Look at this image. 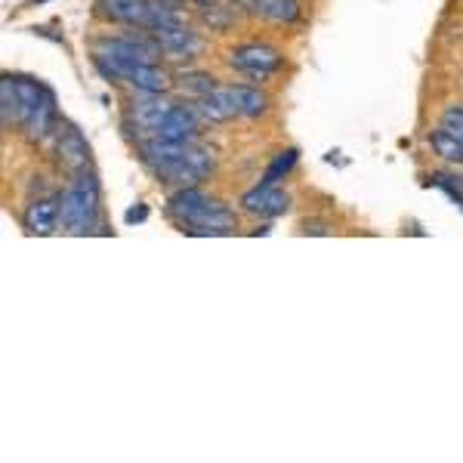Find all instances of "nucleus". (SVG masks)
I'll list each match as a JSON object with an SVG mask.
<instances>
[{"label":"nucleus","instance_id":"17","mask_svg":"<svg viewBox=\"0 0 463 463\" xmlns=\"http://www.w3.org/2000/svg\"><path fill=\"white\" fill-rule=\"evenodd\" d=\"M53 121H56V99L53 93H47V99L37 106V111L28 118V137L32 139H47V133L53 130Z\"/></svg>","mask_w":463,"mask_h":463},{"label":"nucleus","instance_id":"14","mask_svg":"<svg viewBox=\"0 0 463 463\" xmlns=\"http://www.w3.org/2000/svg\"><path fill=\"white\" fill-rule=\"evenodd\" d=\"M59 158L69 170H84L87 161H90V152H87V143L80 137V130L74 127H65L62 137H59Z\"/></svg>","mask_w":463,"mask_h":463},{"label":"nucleus","instance_id":"20","mask_svg":"<svg viewBox=\"0 0 463 463\" xmlns=\"http://www.w3.org/2000/svg\"><path fill=\"white\" fill-rule=\"evenodd\" d=\"M294 164H297V152H294V148H288V152L275 155V161L269 164L266 174H263V183L279 185V179H285L290 170H294Z\"/></svg>","mask_w":463,"mask_h":463},{"label":"nucleus","instance_id":"13","mask_svg":"<svg viewBox=\"0 0 463 463\" xmlns=\"http://www.w3.org/2000/svg\"><path fill=\"white\" fill-rule=\"evenodd\" d=\"M59 222V201L53 198H41L34 201L32 207L25 211V226L32 235H50Z\"/></svg>","mask_w":463,"mask_h":463},{"label":"nucleus","instance_id":"15","mask_svg":"<svg viewBox=\"0 0 463 463\" xmlns=\"http://www.w3.org/2000/svg\"><path fill=\"white\" fill-rule=\"evenodd\" d=\"M226 93H229V99H232V109H235V115H241V118H257V115H263L266 106H269V99L260 90H253V87H226Z\"/></svg>","mask_w":463,"mask_h":463},{"label":"nucleus","instance_id":"8","mask_svg":"<svg viewBox=\"0 0 463 463\" xmlns=\"http://www.w3.org/2000/svg\"><path fill=\"white\" fill-rule=\"evenodd\" d=\"M241 204H244V211L253 216H281L290 207V198L279 185L260 183L257 189H250L248 195L241 198Z\"/></svg>","mask_w":463,"mask_h":463},{"label":"nucleus","instance_id":"5","mask_svg":"<svg viewBox=\"0 0 463 463\" xmlns=\"http://www.w3.org/2000/svg\"><path fill=\"white\" fill-rule=\"evenodd\" d=\"M229 65L253 80H266L269 74L281 69V53L269 43H244L229 53Z\"/></svg>","mask_w":463,"mask_h":463},{"label":"nucleus","instance_id":"16","mask_svg":"<svg viewBox=\"0 0 463 463\" xmlns=\"http://www.w3.org/2000/svg\"><path fill=\"white\" fill-rule=\"evenodd\" d=\"M198 111L207 118V121H232L235 118V109H232V99H229V93H226V87H216L213 93H207V96H201L198 99Z\"/></svg>","mask_w":463,"mask_h":463},{"label":"nucleus","instance_id":"10","mask_svg":"<svg viewBox=\"0 0 463 463\" xmlns=\"http://www.w3.org/2000/svg\"><path fill=\"white\" fill-rule=\"evenodd\" d=\"M115 80H124V84L137 87L139 93H158V96L170 87L167 71L155 69V62H148V65H127V69H121V71L115 74Z\"/></svg>","mask_w":463,"mask_h":463},{"label":"nucleus","instance_id":"22","mask_svg":"<svg viewBox=\"0 0 463 463\" xmlns=\"http://www.w3.org/2000/svg\"><path fill=\"white\" fill-rule=\"evenodd\" d=\"M442 127L463 143V109H448L442 118Z\"/></svg>","mask_w":463,"mask_h":463},{"label":"nucleus","instance_id":"23","mask_svg":"<svg viewBox=\"0 0 463 463\" xmlns=\"http://www.w3.org/2000/svg\"><path fill=\"white\" fill-rule=\"evenodd\" d=\"M137 220H146V207H139V211L127 213V222H137Z\"/></svg>","mask_w":463,"mask_h":463},{"label":"nucleus","instance_id":"6","mask_svg":"<svg viewBox=\"0 0 463 463\" xmlns=\"http://www.w3.org/2000/svg\"><path fill=\"white\" fill-rule=\"evenodd\" d=\"M170 109H174V102L158 99V93H146V99L133 102L130 118H133V124H137L139 137H148V139L158 137V130H161L164 118L170 115Z\"/></svg>","mask_w":463,"mask_h":463},{"label":"nucleus","instance_id":"21","mask_svg":"<svg viewBox=\"0 0 463 463\" xmlns=\"http://www.w3.org/2000/svg\"><path fill=\"white\" fill-rule=\"evenodd\" d=\"M183 90H189V93H198V99H201V96L213 93L216 80L211 78V74H189V78H183Z\"/></svg>","mask_w":463,"mask_h":463},{"label":"nucleus","instance_id":"19","mask_svg":"<svg viewBox=\"0 0 463 463\" xmlns=\"http://www.w3.org/2000/svg\"><path fill=\"white\" fill-rule=\"evenodd\" d=\"M19 93H16V80L4 78L0 80V115H4V124L19 121Z\"/></svg>","mask_w":463,"mask_h":463},{"label":"nucleus","instance_id":"4","mask_svg":"<svg viewBox=\"0 0 463 463\" xmlns=\"http://www.w3.org/2000/svg\"><path fill=\"white\" fill-rule=\"evenodd\" d=\"M158 43L133 41V37H106L96 43V65L102 74L115 80V74L127 69V65H148L158 56Z\"/></svg>","mask_w":463,"mask_h":463},{"label":"nucleus","instance_id":"18","mask_svg":"<svg viewBox=\"0 0 463 463\" xmlns=\"http://www.w3.org/2000/svg\"><path fill=\"white\" fill-rule=\"evenodd\" d=\"M430 143H432V148H436L439 158H445L451 164H463V143L454 137V133H448L445 127H439V130L432 133Z\"/></svg>","mask_w":463,"mask_h":463},{"label":"nucleus","instance_id":"9","mask_svg":"<svg viewBox=\"0 0 463 463\" xmlns=\"http://www.w3.org/2000/svg\"><path fill=\"white\" fill-rule=\"evenodd\" d=\"M201 130L198 124V115L195 109H185V106H174L170 109V115L164 118L161 130L155 139H170V143H189V139H195Z\"/></svg>","mask_w":463,"mask_h":463},{"label":"nucleus","instance_id":"12","mask_svg":"<svg viewBox=\"0 0 463 463\" xmlns=\"http://www.w3.org/2000/svg\"><path fill=\"white\" fill-rule=\"evenodd\" d=\"M244 13L263 16L272 22H297L300 19V4L297 0H238Z\"/></svg>","mask_w":463,"mask_h":463},{"label":"nucleus","instance_id":"11","mask_svg":"<svg viewBox=\"0 0 463 463\" xmlns=\"http://www.w3.org/2000/svg\"><path fill=\"white\" fill-rule=\"evenodd\" d=\"M102 16L124 22V25H143L148 28L152 19V4L148 0H99Z\"/></svg>","mask_w":463,"mask_h":463},{"label":"nucleus","instance_id":"1","mask_svg":"<svg viewBox=\"0 0 463 463\" xmlns=\"http://www.w3.org/2000/svg\"><path fill=\"white\" fill-rule=\"evenodd\" d=\"M143 161L161 183L189 189L198 179H204L213 170L211 148L189 143H170V139H143Z\"/></svg>","mask_w":463,"mask_h":463},{"label":"nucleus","instance_id":"3","mask_svg":"<svg viewBox=\"0 0 463 463\" xmlns=\"http://www.w3.org/2000/svg\"><path fill=\"white\" fill-rule=\"evenodd\" d=\"M96 213H99V189H96L93 176H78L74 185L59 198V220H62L65 232L71 235H84L93 229Z\"/></svg>","mask_w":463,"mask_h":463},{"label":"nucleus","instance_id":"2","mask_svg":"<svg viewBox=\"0 0 463 463\" xmlns=\"http://www.w3.org/2000/svg\"><path fill=\"white\" fill-rule=\"evenodd\" d=\"M170 216L185 226L195 235H226L235 222V216L226 204L207 198L204 192H198L195 185L189 189H179L174 198H170Z\"/></svg>","mask_w":463,"mask_h":463},{"label":"nucleus","instance_id":"7","mask_svg":"<svg viewBox=\"0 0 463 463\" xmlns=\"http://www.w3.org/2000/svg\"><path fill=\"white\" fill-rule=\"evenodd\" d=\"M155 43H158V50L164 56H174V59H189L195 56L201 50V41L198 34L192 32V28L185 25H170V28H158V32H152Z\"/></svg>","mask_w":463,"mask_h":463}]
</instances>
